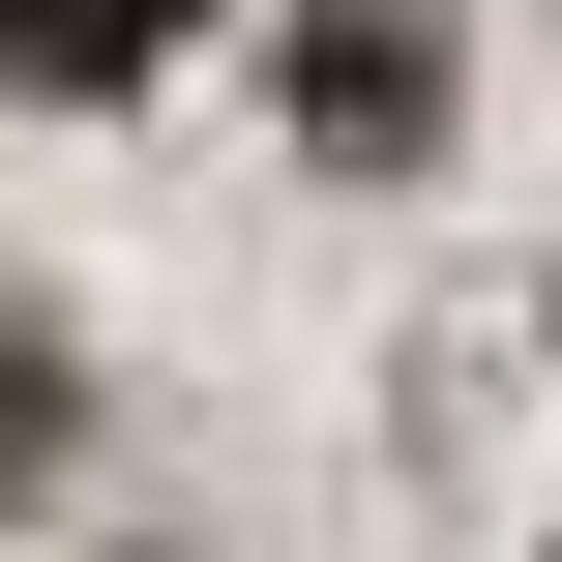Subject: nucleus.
Wrapping results in <instances>:
<instances>
[{"mask_svg": "<svg viewBox=\"0 0 562 562\" xmlns=\"http://www.w3.org/2000/svg\"><path fill=\"white\" fill-rule=\"evenodd\" d=\"M30 59H59V89H119V59H178V0H30Z\"/></svg>", "mask_w": 562, "mask_h": 562, "instance_id": "nucleus-2", "label": "nucleus"}, {"mask_svg": "<svg viewBox=\"0 0 562 562\" xmlns=\"http://www.w3.org/2000/svg\"><path fill=\"white\" fill-rule=\"evenodd\" d=\"M415 30H445V0H326V148H415V119H445Z\"/></svg>", "mask_w": 562, "mask_h": 562, "instance_id": "nucleus-1", "label": "nucleus"}]
</instances>
